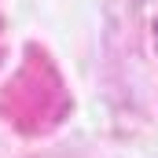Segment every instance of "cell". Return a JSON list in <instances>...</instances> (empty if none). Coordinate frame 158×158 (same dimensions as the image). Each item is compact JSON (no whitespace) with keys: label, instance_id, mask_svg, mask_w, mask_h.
I'll use <instances>...</instances> for the list:
<instances>
[{"label":"cell","instance_id":"1","mask_svg":"<svg viewBox=\"0 0 158 158\" xmlns=\"http://www.w3.org/2000/svg\"><path fill=\"white\" fill-rule=\"evenodd\" d=\"M155 48H158V19H155Z\"/></svg>","mask_w":158,"mask_h":158}]
</instances>
